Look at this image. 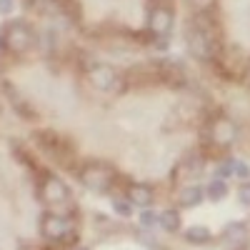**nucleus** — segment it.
<instances>
[{"label": "nucleus", "mask_w": 250, "mask_h": 250, "mask_svg": "<svg viewBox=\"0 0 250 250\" xmlns=\"http://www.w3.org/2000/svg\"><path fill=\"white\" fill-rule=\"evenodd\" d=\"M58 3H62V5H65V3H70V0H58Z\"/></svg>", "instance_id": "obj_23"}, {"label": "nucleus", "mask_w": 250, "mask_h": 250, "mask_svg": "<svg viewBox=\"0 0 250 250\" xmlns=\"http://www.w3.org/2000/svg\"><path fill=\"white\" fill-rule=\"evenodd\" d=\"M40 193H43V200H45L50 208H60V205H65V203L70 200V188L62 183L58 175H45Z\"/></svg>", "instance_id": "obj_8"}, {"label": "nucleus", "mask_w": 250, "mask_h": 250, "mask_svg": "<svg viewBox=\"0 0 250 250\" xmlns=\"http://www.w3.org/2000/svg\"><path fill=\"white\" fill-rule=\"evenodd\" d=\"M233 175H235V178H243V180H245V178L250 175V168H248L245 163H238V160H235V170H233Z\"/></svg>", "instance_id": "obj_21"}, {"label": "nucleus", "mask_w": 250, "mask_h": 250, "mask_svg": "<svg viewBox=\"0 0 250 250\" xmlns=\"http://www.w3.org/2000/svg\"><path fill=\"white\" fill-rule=\"evenodd\" d=\"M158 225L163 228L165 233H178L180 230V215H178V210H163V213H158Z\"/></svg>", "instance_id": "obj_15"}, {"label": "nucleus", "mask_w": 250, "mask_h": 250, "mask_svg": "<svg viewBox=\"0 0 250 250\" xmlns=\"http://www.w3.org/2000/svg\"><path fill=\"white\" fill-rule=\"evenodd\" d=\"M0 40L8 48V53L23 55V53L33 50V45H35V30L28 23H23V20H10L3 28V33H0Z\"/></svg>", "instance_id": "obj_2"}, {"label": "nucleus", "mask_w": 250, "mask_h": 250, "mask_svg": "<svg viewBox=\"0 0 250 250\" xmlns=\"http://www.w3.org/2000/svg\"><path fill=\"white\" fill-rule=\"evenodd\" d=\"M223 238L225 243L230 245L233 250H240L248 240V233H245V225L243 223H228L225 225V230H223Z\"/></svg>", "instance_id": "obj_11"}, {"label": "nucleus", "mask_w": 250, "mask_h": 250, "mask_svg": "<svg viewBox=\"0 0 250 250\" xmlns=\"http://www.w3.org/2000/svg\"><path fill=\"white\" fill-rule=\"evenodd\" d=\"M80 180H83V185H85L88 190L108 193L110 188H113V183L118 180V175H115V170L110 168L108 163L93 160V163H85V165L80 168Z\"/></svg>", "instance_id": "obj_3"}, {"label": "nucleus", "mask_w": 250, "mask_h": 250, "mask_svg": "<svg viewBox=\"0 0 250 250\" xmlns=\"http://www.w3.org/2000/svg\"><path fill=\"white\" fill-rule=\"evenodd\" d=\"M203 198H205V193H203V188H198V185H185L183 190H180V195H178V200H180L183 208H193Z\"/></svg>", "instance_id": "obj_14"}, {"label": "nucleus", "mask_w": 250, "mask_h": 250, "mask_svg": "<svg viewBox=\"0 0 250 250\" xmlns=\"http://www.w3.org/2000/svg\"><path fill=\"white\" fill-rule=\"evenodd\" d=\"M35 143H38V148L43 150L48 158H53V160L65 163V158H70V145H68V140L62 138V135H58V133H50V130L38 133V135H35Z\"/></svg>", "instance_id": "obj_6"}, {"label": "nucleus", "mask_w": 250, "mask_h": 250, "mask_svg": "<svg viewBox=\"0 0 250 250\" xmlns=\"http://www.w3.org/2000/svg\"><path fill=\"white\" fill-rule=\"evenodd\" d=\"M210 200H223L225 195H228V183L225 180H220V178H215V180H210L205 185V190H203Z\"/></svg>", "instance_id": "obj_16"}, {"label": "nucleus", "mask_w": 250, "mask_h": 250, "mask_svg": "<svg viewBox=\"0 0 250 250\" xmlns=\"http://www.w3.org/2000/svg\"><path fill=\"white\" fill-rule=\"evenodd\" d=\"M185 43L193 58L198 60H218L223 53L220 23L210 10H198L185 30Z\"/></svg>", "instance_id": "obj_1"}, {"label": "nucleus", "mask_w": 250, "mask_h": 250, "mask_svg": "<svg viewBox=\"0 0 250 250\" xmlns=\"http://www.w3.org/2000/svg\"><path fill=\"white\" fill-rule=\"evenodd\" d=\"M113 210L123 218H128L133 213V203L130 200H123V198H113Z\"/></svg>", "instance_id": "obj_17"}, {"label": "nucleus", "mask_w": 250, "mask_h": 250, "mask_svg": "<svg viewBox=\"0 0 250 250\" xmlns=\"http://www.w3.org/2000/svg\"><path fill=\"white\" fill-rule=\"evenodd\" d=\"M88 80L98 90H110L115 85V80H118V73H115V68L105 65V62H98V65H93L88 70Z\"/></svg>", "instance_id": "obj_9"}, {"label": "nucleus", "mask_w": 250, "mask_h": 250, "mask_svg": "<svg viewBox=\"0 0 250 250\" xmlns=\"http://www.w3.org/2000/svg\"><path fill=\"white\" fill-rule=\"evenodd\" d=\"M233 170H235V160H225V163L218 165L215 175H218L220 180H225V178H230V175H233Z\"/></svg>", "instance_id": "obj_18"}, {"label": "nucleus", "mask_w": 250, "mask_h": 250, "mask_svg": "<svg viewBox=\"0 0 250 250\" xmlns=\"http://www.w3.org/2000/svg\"><path fill=\"white\" fill-rule=\"evenodd\" d=\"M205 138H208V143H210L213 148L225 150V148H230V145L235 143L238 128H235V123L230 118L218 115V118H213L210 123H208V135Z\"/></svg>", "instance_id": "obj_5"}, {"label": "nucleus", "mask_w": 250, "mask_h": 250, "mask_svg": "<svg viewBox=\"0 0 250 250\" xmlns=\"http://www.w3.org/2000/svg\"><path fill=\"white\" fill-rule=\"evenodd\" d=\"M43 235L53 243H60L65 245L68 240H75V233H78V223L73 215H65V213H50L43 218V225H40Z\"/></svg>", "instance_id": "obj_4"}, {"label": "nucleus", "mask_w": 250, "mask_h": 250, "mask_svg": "<svg viewBox=\"0 0 250 250\" xmlns=\"http://www.w3.org/2000/svg\"><path fill=\"white\" fill-rule=\"evenodd\" d=\"M238 200H240L245 208H250V183H243V185H240V190H238Z\"/></svg>", "instance_id": "obj_20"}, {"label": "nucleus", "mask_w": 250, "mask_h": 250, "mask_svg": "<svg viewBox=\"0 0 250 250\" xmlns=\"http://www.w3.org/2000/svg\"><path fill=\"white\" fill-rule=\"evenodd\" d=\"M10 8H13L10 0H0V10H3V13H10Z\"/></svg>", "instance_id": "obj_22"}, {"label": "nucleus", "mask_w": 250, "mask_h": 250, "mask_svg": "<svg viewBox=\"0 0 250 250\" xmlns=\"http://www.w3.org/2000/svg\"><path fill=\"white\" fill-rule=\"evenodd\" d=\"M173 23H175V13L170 5H153L150 8V15H148V30L155 35V38H168L170 30H173Z\"/></svg>", "instance_id": "obj_7"}, {"label": "nucleus", "mask_w": 250, "mask_h": 250, "mask_svg": "<svg viewBox=\"0 0 250 250\" xmlns=\"http://www.w3.org/2000/svg\"><path fill=\"white\" fill-rule=\"evenodd\" d=\"M180 173H183V178H200L205 173V158L203 155H188L180 163Z\"/></svg>", "instance_id": "obj_12"}, {"label": "nucleus", "mask_w": 250, "mask_h": 250, "mask_svg": "<svg viewBox=\"0 0 250 250\" xmlns=\"http://www.w3.org/2000/svg\"><path fill=\"white\" fill-rule=\"evenodd\" d=\"M140 223H143L145 228H150V225H155V223H158V215H155L153 210H148V208H145V210L140 213Z\"/></svg>", "instance_id": "obj_19"}, {"label": "nucleus", "mask_w": 250, "mask_h": 250, "mask_svg": "<svg viewBox=\"0 0 250 250\" xmlns=\"http://www.w3.org/2000/svg\"><path fill=\"white\" fill-rule=\"evenodd\" d=\"M153 198L155 195H153V188L150 185H145V183H130L128 185V200L133 205H140L143 210L153 205Z\"/></svg>", "instance_id": "obj_10"}, {"label": "nucleus", "mask_w": 250, "mask_h": 250, "mask_svg": "<svg viewBox=\"0 0 250 250\" xmlns=\"http://www.w3.org/2000/svg\"><path fill=\"white\" fill-rule=\"evenodd\" d=\"M190 245H205V243H210L213 240V233L208 230L205 225H193V228H188L185 235H183Z\"/></svg>", "instance_id": "obj_13"}]
</instances>
